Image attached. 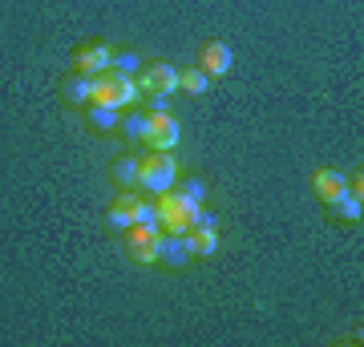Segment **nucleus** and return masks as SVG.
I'll return each instance as SVG.
<instances>
[{"label": "nucleus", "mask_w": 364, "mask_h": 347, "mask_svg": "<svg viewBox=\"0 0 364 347\" xmlns=\"http://www.w3.org/2000/svg\"><path fill=\"white\" fill-rule=\"evenodd\" d=\"M69 65L77 73H85V77H97V73H105L114 65V49L105 40H81L77 49H73V57H69Z\"/></svg>", "instance_id": "nucleus-5"}, {"label": "nucleus", "mask_w": 364, "mask_h": 347, "mask_svg": "<svg viewBox=\"0 0 364 347\" xmlns=\"http://www.w3.org/2000/svg\"><path fill=\"white\" fill-rule=\"evenodd\" d=\"M332 210H336V214H340V219H344V222H360V219H364L360 194H344V198H340V202L332 206Z\"/></svg>", "instance_id": "nucleus-17"}, {"label": "nucleus", "mask_w": 364, "mask_h": 347, "mask_svg": "<svg viewBox=\"0 0 364 347\" xmlns=\"http://www.w3.org/2000/svg\"><path fill=\"white\" fill-rule=\"evenodd\" d=\"M93 101L109 105V109H130V105L142 101V89H138L134 77L117 73V69H105V73L93 77Z\"/></svg>", "instance_id": "nucleus-1"}, {"label": "nucleus", "mask_w": 364, "mask_h": 347, "mask_svg": "<svg viewBox=\"0 0 364 347\" xmlns=\"http://www.w3.org/2000/svg\"><path fill=\"white\" fill-rule=\"evenodd\" d=\"M146 121H150V114H142V109H130L126 117H117V133H122V138H130V142H142Z\"/></svg>", "instance_id": "nucleus-16"}, {"label": "nucleus", "mask_w": 364, "mask_h": 347, "mask_svg": "<svg viewBox=\"0 0 364 347\" xmlns=\"http://www.w3.org/2000/svg\"><path fill=\"white\" fill-rule=\"evenodd\" d=\"M312 194L320 198L324 206H336L344 194H348V178L340 174V170H312Z\"/></svg>", "instance_id": "nucleus-8"}, {"label": "nucleus", "mask_w": 364, "mask_h": 347, "mask_svg": "<svg viewBox=\"0 0 364 347\" xmlns=\"http://www.w3.org/2000/svg\"><path fill=\"white\" fill-rule=\"evenodd\" d=\"M138 89L146 93V97H170V93L178 89V69L170 61H142V69H138Z\"/></svg>", "instance_id": "nucleus-4"}, {"label": "nucleus", "mask_w": 364, "mask_h": 347, "mask_svg": "<svg viewBox=\"0 0 364 347\" xmlns=\"http://www.w3.org/2000/svg\"><path fill=\"white\" fill-rule=\"evenodd\" d=\"M174 182H178V162H174L170 154L150 150L146 158H138V190L162 194V190H170Z\"/></svg>", "instance_id": "nucleus-2"}, {"label": "nucleus", "mask_w": 364, "mask_h": 347, "mask_svg": "<svg viewBox=\"0 0 364 347\" xmlns=\"http://www.w3.org/2000/svg\"><path fill=\"white\" fill-rule=\"evenodd\" d=\"M195 258L191 243H186V234H162V250H158V263H166V267L182 270L186 263Z\"/></svg>", "instance_id": "nucleus-11"}, {"label": "nucleus", "mask_w": 364, "mask_h": 347, "mask_svg": "<svg viewBox=\"0 0 364 347\" xmlns=\"http://www.w3.org/2000/svg\"><path fill=\"white\" fill-rule=\"evenodd\" d=\"M122 234H126V255L138 267H154L158 250H162V226L158 222H130Z\"/></svg>", "instance_id": "nucleus-3"}, {"label": "nucleus", "mask_w": 364, "mask_h": 347, "mask_svg": "<svg viewBox=\"0 0 364 347\" xmlns=\"http://www.w3.org/2000/svg\"><path fill=\"white\" fill-rule=\"evenodd\" d=\"M109 69H117V73H126V77H134L138 69H142V61L134 57V53H114V65Z\"/></svg>", "instance_id": "nucleus-18"}, {"label": "nucleus", "mask_w": 364, "mask_h": 347, "mask_svg": "<svg viewBox=\"0 0 364 347\" xmlns=\"http://www.w3.org/2000/svg\"><path fill=\"white\" fill-rule=\"evenodd\" d=\"M198 69L207 73V77H227L235 69V53L227 40H207L203 53H198Z\"/></svg>", "instance_id": "nucleus-7"}, {"label": "nucleus", "mask_w": 364, "mask_h": 347, "mask_svg": "<svg viewBox=\"0 0 364 347\" xmlns=\"http://www.w3.org/2000/svg\"><path fill=\"white\" fill-rule=\"evenodd\" d=\"M57 97H61L65 105H81V109H85V105L93 101V77H85V73H77V69H69L65 77L57 81Z\"/></svg>", "instance_id": "nucleus-9"}, {"label": "nucleus", "mask_w": 364, "mask_h": 347, "mask_svg": "<svg viewBox=\"0 0 364 347\" xmlns=\"http://www.w3.org/2000/svg\"><path fill=\"white\" fill-rule=\"evenodd\" d=\"M178 138H182V126H178V117H170V109H166V114H150L146 133H142V142L150 145V150L170 154V150L178 145Z\"/></svg>", "instance_id": "nucleus-6"}, {"label": "nucleus", "mask_w": 364, "mask_h": 347, "mask_svg": "<svg viewBox=\"0 0 364 347\" xmlns=\"http://www.w3.org/2000/svg\"><path fill=\"white\" fill-rule=\"evenodd\" d=\"M210 85V77L198 69V65H186V69H178V89L182 93H191V97H203Z\"/></svg>", "instance_id": "nucleus-15"}, {"label": "nucleus", "mask_w": 364, "mask_h": 347, "mask_svg": "<svg viewBox=\"0 0 364 347\" xmlns=\"http://www.w3.org/2000/svg\"><path fill=\"white\" fill-rule=\"evenodd\" d=\"M109 178H114L117 190H138V158L134 154H122L109 170Z\"/></svg>", "instance_id": "nucleus-14"}, {"label": "nucleus", "mask_w": 364, "mask_h": 347, "mask_svg": "<svg viewBox=\"0 0 364 347\" xmlns=\"http://www.w3.org/2000/svg\"><path fill=\"white\" fill-rule=\"evenodd\" d=\"M138 206H142V198H138V190H122L109 202V210H105V219H109V226L114 231H126L130 222H138Z\"/></svg>", "instance_id": "nucleus-10"}, {"label": "nucleus", "mask_w": 364, "mask_h": 347, "mask_svg": "<svg viewBox=\"0 0 364 347\" xmlns=\"http://www.w3.org/2000/svg\"><path fill=\"white\" fill-rule=\"evenodd\" d=\"M186 243H191L195 258H210L215 250H219V231H215V226H191Z\"/></svg>", "instance_id": "nucleus-12"}, {"label": "nucleus", "mask_w": 364, "mask_h": 347, "mask_svg": "<svg viewBox=\"0 0 364 347\" xmlns=\"http://www.w3.org/2000/svg\"><path fill=\"white\" fill-rule=\"evenodd\" d=\"M182 190L191 194V198H198V202H203V194H207V186H203V182H186Z\"/></svg>", "instance_id": "nucleus-19"}, {"label": "nucleus", "mask_w": 364, "mask_h": 347, "mask_svg": "<svg viewBox=\"0 0 364 347\" xmlns=\"http://www.w3.org/2000/svg\"><path fill=\"white\" fill-rule=\"evenodd\" d=\"M117 117H122V109H109V105H97V101L85 105V121L97 133H117Z\"/></svg>", "instance_id": "nucleus-13"}]
</instances>
